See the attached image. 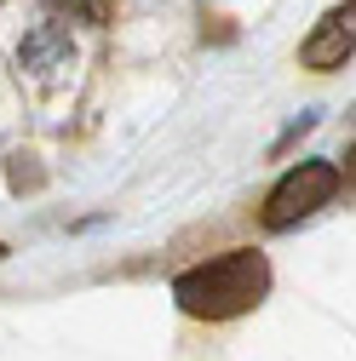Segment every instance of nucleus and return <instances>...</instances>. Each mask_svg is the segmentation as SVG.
I'll use <instances>...</instances> for the list:
<instances>
[{"mask_svg":"<svg viewBox=\"0 0 356 361\" xmlns=\"http://www.w3.org/2000/svg\"><path fill=\"white\" fill-rule=\"evenodd\" d=\"M0 258H6V247H0Z\"/></svg>","mask_w":356,"mask_h":361,"instance_id":"nucleus-6","label":"nucleus"},{"mask_svg":"<svg viewBox=\"0 0 356 361\" xmlns=\"http://www.w3.org/2000/svg\"><path fill=\"white\" fill-rule=\"evenodd\" d=\"M47 12L69 18V23H109V0H47Z\"/></svg>","mask_w":356,"mask_h":361,"instance_id":"nucleus-5","label":"nucleus"},{"mask_svg":"<svg viewBox=\"0 0 356 361\" xmlns=\"http://www.w3.org/2000/svg\"><path fill=\"white\" fill-rule=\"evenodd\" d=\"M339 166L333 161H299V166H287L276 184H271V195H264V230H293L299 218H310L316 207H328L333 195H339Z\"/></svg>","mask_w":356,"mask_h":361,"instance_id":"nucleus-2","label":"nucleus"},{"mask_svg":"<svg viewBox=\"0 0 356 361\" xmlns=\"http://www.w3.org/2000/svg\"><path fill=\"white\" fill-rule=\"evenodd\" d=\"M350 18H356V0L333 6V12H328L316 29L304 35V47H299V63H304V69H345V58H350V40H356Z\"/></svg>","mask_w":356,"mask_h":361,"instance_id":"nucleus-3","label":"nucleus"},{"mask_svg":"<svg viewBox=\"0 0 356 361\" xmlns=\"http://www.w3.org/2000/svg\"><path fill=\"white\" fill-rule=\"evenodd\" d=\"M264 293H271V264H264V252H253V247L218 252V258L184 269V276L172 281L178 310L196 315V322H230V315H247Z\"/></svg>","mask_w":356,"mask_h":361,"instance_id":"nucleus-1","label":"nucleus"},{"mask_svg":"<svg viewBox=\"0 0 356 361\" xmlns=\"http://www.w3.org/2000/svg\"><path fill=\"white\" fill-rule=\"evenodd\" d=\"M18 63L35 69V75H52V69H69L75 63V47H69V29L64 23H40L23 35V47H18Z\"/></svg>","mask_w":356,"mask_h":361,"instance_id":"nucleus-4","label":"nucleus"}]
</instances>
